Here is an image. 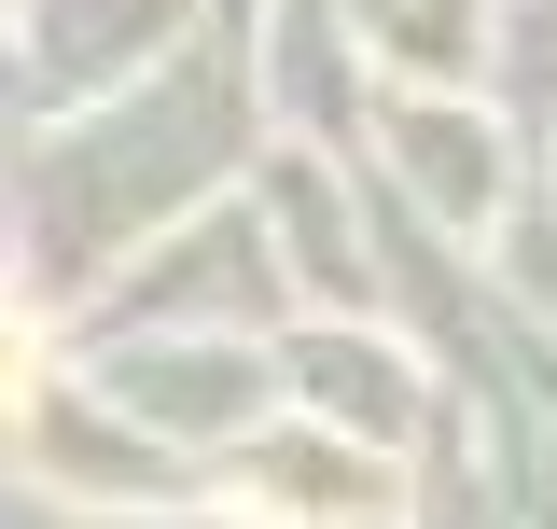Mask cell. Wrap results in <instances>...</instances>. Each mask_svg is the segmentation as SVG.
Masks as SVG:
<instances>
[{"label":"cell","instance_id":"cell-1","mask_svg":"<svg viewBox=\"0 0 557 529\" xmlns=\"http://www.w3.org/2000/svg\"><path fill=\"white\" fill-rule=\"evenodd\" d=\"M14 391H28V334L0 321V404H14Z\"/></svg>","mask_w":557,"mask_h":529}]
</instances>
